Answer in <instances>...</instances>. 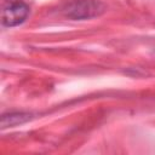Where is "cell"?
<instances>
[{
	"instance_id": "6da1fadb",
	"label": "cell",
	"mask_w": 155,
	"mask_h": 155,
	"mask_svg": "<svg viewBox=\"0 0 155 155\" xmlns=\"http://www.w3.org/2000/svg\"><path fill=\"white\" fill-rule=\"evenodd\" d=\"M105 5L98 0H71L62 7V12L70 19H90L101 16Z\"/></svg>"
},
{
	"instance_id": "7a4b0ae2",
	"label": "cell",
	"mask_w": 155,
	"mask_h": 155,
	"mask_svg": "<svg viewBox=\"0 0 155 155\" xmlns=\"http://www.w3.org/2000/svg\"><path fill=\"white\" fill-rule=\"evenodd\" d=\"M29 15V7L22 1L11 2L2 11V24L5 27H15L25 21Z\"/></svg>"
},
{
	"instance_id": "3957f363",
	"label": "cell",
	"mask_w": 155,
	"mask_h": 155,
	"mask_svg": "<svg viewBox=\"0 0 155 155\" xmlns=\"http://www.w3.org/2000/svg\"><path fill=\"white\" fill-rule=\"evenodd\" d=\"M31 117L33 115L30 113H24V111H13L8 114H4L1 116V128L13 127L25 124L27 121L31 120Z\"/></svg>"
},
{
	"instance_id": "277c9868",
	"label": "cell",
	"mask_w": 155,
	"mask_h": 155,
	"mask_svg": "<svg viewBox=\"0 0 155 155\" xmlns=\"http://www.w3.org/2000/svg\"><path fill=\"white\" fill-rule=\"evenodd\" d=\"M8 1H10V4H11V2H17V1H21V0H8Z\"/></svg>"
}]
</instances>
